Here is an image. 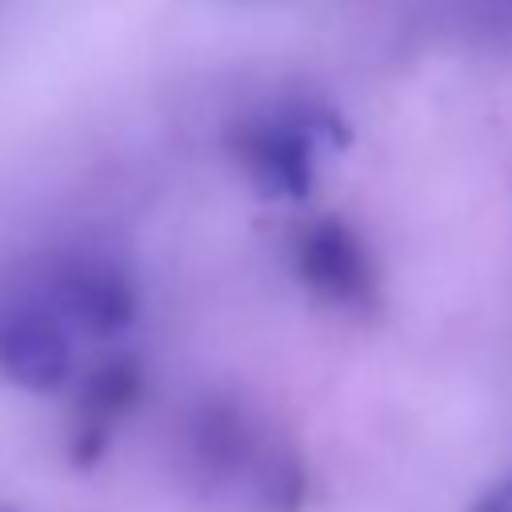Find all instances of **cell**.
I'll return each instance as SVG.
<instances>
[{
    "label": "cell",
    "instance_id": "obj_7",
    "mask_svg": "<svg viewBox=\"0 0 512 512\" xmlns=\"http://www.w3.org/2000/svg\"><path fill=\"white\" fill-rule=\"evenodd\" d=\"M0 512H12V508H4V504H0Z\"/></svg>",
    "mask_w": 512,
    "mask_h": 512
},
{
    "label": "cell",
    "instance_id": "obj_4",
    "mask_svg": "<svg viewBox=\"0 0 512 512\" xmlns=\"http://www.w3.org/2000/svg\"><path fill=\"white\" fill-rule=\"evenodd\" d=\"M76 372L72 336L44 300L0 308V376L24 392H60Z\"/></svg>",
    "mask_w": 512,
    "mask_h": 512
},
{
    "label": "cell",
    "instance_id": "obj_6",
    "mask_svg": "<svg viewBox=\"0 0 512 512\" xmlns=\"http://www.w3.org/2000/svg\"><path fill=\"white\" fill-rule=\"evenodd\" d=\"M468 512H512V476H504L484 496H476V504Z\"/></svg>",
    "mask_w": 512,
    "mask_h": 512
},
{
    "label": "cell",
    "instance_id": "obj_2",
    "mask_svg": "<svg viewBox=\"0 0 512 512\" xmlns=\"http://www.w3.org/2000/svg\"><path fill=\"white\" fill-rule=\"evenodd\" d=\"M292 272L320 304L340 312H372L380 300L372 248L344 216H312L296 228Z\"/></svg>",
    "mask_w": 512,
    "mask_h": 512
},
{
    "label": "cell",
    "instance_id": "obj_3",
    "mask_svg": "<svg viewBox=\"0 0 512 512\" xmlns=\"http://www.w3.org/2000/svg\"><path fill=\"white\" fill-rule=\"evenodd\" d=\"M64 328H76L92 340H116L140 320V288L132 272L96 252L60 256L48 268V300Z\"/></svg>",
    "mask_w": 512,
    "mask_h": 512
},
{
    "label": "cell",
    "instance_id": "obj_5",
    "mask_svg": "<svg viewBox=\"0 0 512 512\" xmlns=\"http://www.w3.org/2000/svg\"><path fill=\"white\" fill-rule=\"evenodd\" d=\"M148 376L144 364L132 352L104 356L92 364L76 388V408H72V460L76 468L96 464L116 432V424L144 400Z\"/></svg>",
    "mask_w": 512,
    "mask_h": 512
},
{
    "label": "cell",
    "instance_id": "obj_1",
    "mask_svg": "<svg viewBox=\"0 0 512 512\" xmlns=\"http://www.w3.org/2000/svg\"><path fill=\"white\" fill-rule=\"evenodd\" d=\"M348 124L316 104V108H276L256 112L228 128V156L248 176V184L268 200L304 204L316 188V156L320 144H348Z\"/></svg>",
    "mask_w": 512,
    "mask_h": 512
}]
</instances>
